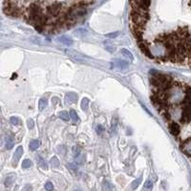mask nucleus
Listing matches in <instances>:
<instances>
[{
    "label": "nucleus",
    "mask_w": 191,
    "mask_h": 191,
    "mask_svg": "<svg viewBox=\"0 0 191 191\" xmlns=\"http://www.w3.org/2000/svg\"><path fill=\"white\" fill-rule=\"evenodd\" d=\"M150 83L152 84L154 90L170 91L174 86V79L170 76L157 73L151 76Z\"/></svg>",
    "instance_id": "1"
},
{
    "label": "nucleus",
    "mask_w": 191,
    "mask_h": 191,
    "mask_svg": "<svg viewBox=\"0 0 191 191\" xmlns=\"http://www.w3.org/2000/svg\"><path fill=\"white\" fill-rule=\"evenodd\" d=\"M148 19H149V13L147 11L132 8V11L130 13V20L132 24L138 27L144 28Z\"/></svg>",
    "instance_id": "2"
},
{
    "label": "nucleus",
    "mask_w": 191,
    "mask_h": 191,
    "mask_svg": "<svg viewBox=\"0 0 191 191\" xmlns=\"http://www.w3.org/2000/svg\"><path fill=\"white\" fill-rule=\"evenodd\" d=\"M132 8H135V9H141L147 11L148 8L150 7L151 2L150 1H132L130 2Z\"/></svg>",
    "instance_id": "3"
},
{
    "label": "nucleus",
    "mask_w": 191,
    "mask_h": 191,
    "mask_svg": "<svg viewBox=\"0 0 191 191\" xmlns=\"http://www.w3.org/2000/svg\"><path fill=\"white\" fill-rule=\"evenodd\" d=\"M130 28H131V31H132L133 35L135 36V38L137 39H138V41L142 40V36H143V28L138 27V26H136V25H134L132 23L130 24Z\"/></svg>",
    "instance_id": "4"
},
{
    "label": "nucleus",
    "mask_w": 191,
    "mask_h": 191,
    "mask_svg": "<svg viewBox=\"0 0 191 191\" xmlns=\"http://www.w3.org/2000/svg\"><path fill=\"white\" fill-rule=\"evenodd\" d=\"M138 44H139V49H141V51L144 54L145 56H148V58H154L153 55L151 54L150 48H149V46H148V44L146 43V42L143 41V40H139V41H138Z\"/></svg>",
    "instance_id": "5"
},
{
    "label": "nucleus",
    "mask_w": 191,
    "mask_h": 191,
    "mask_svg": "<svg viewBox=\"0 0 191 191\" xmlns=\"http://www.w3.org/2000/svg\"><path fill=\"white\" fill-rule=\"evenodd\" d=\"M22 154H23V147L18 146L16 148L15 152L13 154V166H16V164H18V161L20 160Z\"/></svg>",
    "instance_id": "6"
},
{
    "label": "nucleus",
    "mask_w": 191,
    "mask_h": 191,
    "mask_svg": "<svg viewBox=\"0 0 191 191\" xmlns=\"http://www.w3.org/2000/svg\"><path fill=\"white\" fill-rule=\"evenodd\" d=\"M76 101H78V95L74 92H68L65 95V103L66 104H72Z\"/></svg>",
    "instance_id": "7"
},
{
    "label": "nucleus",
    "mask_w": 191,
    "mask_h": 191,
    "mask_svg": "<svg viewBox=\"0 0 191 191\" xmlns=\"http://www.w3.org/2000/svg\"><path fill=\"white\" fill-rule=\"evenodd\" d=\"M65 53L67 54L68 56H70L71 58L72 59H74V60H76V61H78V62H81V61H83V59L81 58V56H80V54H78L76 51H74V50H65Z\"/></svg>",
    "instance_id": "8"
},
{
    "label": "nucleus",
    "mask_w": 191,
    "mask_h": 191,
    "mask_svg": "<svg viewBox=\"0 0 191 191\" xmlns=\"http://www.w3.org/2000/svg\"><path fill=\"white\" fill-rule=\"evenodd\" d=\"M169 130H170V133L172 134L174 137H178L180 135V132H181L180 125L177 123V122H174V121L169 124Z\"/></svg>",
    "instance_id": "9"
},
{
    "label": "nucleus",
    "mask_w": 191,
    "mask_h": 191,
    "mask_svg": "<svg viewBox=\"0 0 191 191\" xmlns=\"http://www.w3.org/2000/svg\"><path fill=\"white\" fill-rule=\"evenodd\" d=\"M58 41H59L60 43L66 45V46H72L74 44V41L72 40V38H70L69 36H59L58 38Z\"/></svg>",
    "instance_id": "10"
},
{
    "label": "nucleus",
    "mask_w": 191,
    "mask_h": 191,
    "mask_svg": "<svg viewBox=\"0 0 191 191\" xmlns=\"http://www.w3.org/2000/svg\"><path fill=\"white\" fill-rule=\"evenodd\" d=\"M114 62H115L116 66L118 68H121V69H127V68L129 67V64H128L127 61L121 60V59H116Z\"/></svg>",
    "instance_id": "11"
},
{
    "label": "nucleus",
    "mask_w": 191,
    "mask_h": 191,
    "mask_svg": "<svg viewBox=\"0 0 191 191\" xmlns=\"http://www.w3.org/2000/svg\"><path fill=\"white\" fill-rule=\"evenodd\" d=\"M74 35L76 36L82 38V36H85L87 35V30L84 29V28H78V29H76L75 32H74Z\"/></svg>",
    "instance_id": "12"
},
{
    "label": "nucleus",
    "mask_w": 191,
    "mask_h": 191,
    "mask_svg": "<svg viewBox=\"0 0 191 191\" xmlns=\"http://www.w3.org/2000/svg\"><path fill=\"white\" fill-rule=\"evenodd\" d=\"M15 181V175H11V176H8L6 179H5V186L6 187H10L11 185L13 184V182Z\"/></svg>",
    "instance_id": "13"
},
{
    "label": "nucleus",
    "mask_w": 191,
    "mask_h": 191,
    "mask_svg": "<svg viewBox=\"0 0 191 191\" xmlns=\"http://www.w3.org/2000/svg\"><path fill=\"white\" fill-rule=\"evenodd\" d=\"M29 146H30V149H31V150L36 151L39 146H40V141H39L38 139H33V141L30 142Z\"/></svg>",
    "instance_id": "14"
},
{
    "label": "nucleus",
    "mask_w": 191,
    "mask_h": 191,
    "mask_svg": "<svg viewBox=\"0 0 191 191\" xmlns=\"http://www.w3.org/2000/svg\"><path fill=\"white\" fill-rule=\"evenodd\" d=\"M121 54L128 59V60H130V61H133V60H134L133 55L131 54L130 51H128L127 49H121Z\"/></svg>",
    "instance_id": "15"
},
{
    "label": "nucleus",
    "mask_w": 191,
    "mask_h": 191,
    "mask_svg": "<svg viewBox=\"0 0 191 191\" xmlns=\"http://www.w3.org/2000/svg\"><path fill=\"white\" fill-rule=\"evenodd\" d=\"M47 105H48V101L45 98H42V99H39V101H38V108H39V110H40V111L43 110L45 107H47Z\"/></svg>",
    "instance_id": "16"
},
{
    "label": "nucleus",
    "mask_w": 191,
    "mask_h": 191,
    "mask_svg": "<svg viewBox=\"0 0 191 191\" xmlns=\"http://www.w3.org/2000/svg\"><path fill=\"white\" fill-rule=\"evenodd\" d=\"M58 117L61 119L65 121H68L70 119V115H69V113H68L67 111H61V112H59L58 113Z\"/></svg>",
    "instance_id": "17"
},
{
    "label": "nucleus",
    "mask_w": 191,
    "mask_h": 191,
    "mask_svg": "<svg viewBox=\"0 0 191 191\" xmlns=\"http://www.w3.org/2000/svg\"><path fill=\"white\" fill-rule=\"evenodd\" d=\"M88 106H89V99L87 98H83L81 99V103H80V107L83 111H86Z\"/></svg>",
    "instance_id": "18"
},
{
    "label": "nucleus",
    "mask_w": 191,
    "mask_h": 191,
    "mask_svg": "<svg viewBox=\"0 0 191 191\" xmlns=\"http://www.w3.org/2000/svg\"><path fill=\"white\" fill-rule=\"evenodd\" d=\"M69 115H70V118L73 119L74 122H78L79 121V118H78V114H76V112L75 110H71L69 112Z\"/></svg>",
    "instance_id": "19"
},
{
    "label": "nucleus",
    "mask_w": 191,
    "mask_h": 191,
    "mask_svg": "<svg viewBox=\"0 0 191 191\" xmlns=\"http://www.w3.org/2000/svg\"><path fill=\"white\" fill-rule=\"evenodd\" d=\"M38 164H39V165H40V167H42L45 170H47L48 169V164H46V162L44 161V159L41 158L40 156H38Z\"/></svg>",
    "instance_id": "20"
},
{
    "label": "nucleus",
    "mask_w": 191,
    "mask_h": 191,
    "mask_svg": "<svg viewBox=\"0 0 191 191\" xmlns=\"http://www.w3.org/2000/svg\"><path fill=\"white\" fill-rule=\"evenodd\" d=\"M141 180H142V177L141 176V177H139L138 179H136L135 181L132 182V184H131V187H132V189H137V188H138L139 185L141 184Z\"/></svg>",
    "instance_id": "21"
},
{
    "label": "nucleus",
    "mask_w": 191,
    "mask_h": 191,
    "mask_svg": "<svg viewBox=\"0 0 191 191\" xmlns=\"http://www.w3.org/2000/svg\"><path fill=\"white\" fill-rule=\"evenodd\" d=\"M31 41L36 44H38V45H42L44 43V41L42 40V38H40L39 36H32V38H31Z\"/></svg>",
    "instance_id": "22"
},
{
    "label": "nucleus",
    "mask_w": 191,
    "mask_h": 191,
    "mask_svg": "<svg viewBox=\"0 0 191 191\" xmlns=\"http://www.w3.org/2000/svg\"><path fill=\"white\" fill-rule=\"evenodd\" d=\"M32 165H33V162L29 159H25L23 162H22V168H24V169H27V168L31 167Z\"/></svg>",
    "instance_id": "23"
},
{
    "label": "nucleus",
    "mask_w": 191,
    "mask_h": 191,
    "mask_svg": "<svg viewBox=\"0 0 191 191\" xmlns=\"http://www.w3.org/2000/svg\"><path fill=\"white\" fill-rule=\"evenodd\" d=\"M80 151H81V149H80V147L78 146V145H75V146H73V148H72V152H73V156L75 157V158H76L79 154H80Z\"/></svg>",
    "instance_id": "24"
},
{
    "label": "nucleus",
    "mask_w": 191,
    "mask_h": 191,
    "mask_svg": "<svg viewBox=\"0 0 191 191\" xmlns=\"http://www.w3.org/2000/svg\"><path fill=\"white\" fill-rule=\"evenodd\" d=\"M50 164H51V166H53L55 168L59 166V161H58V159L56 158V157H53V158L51 159Z\"/></svg>",
    "instance_id": "25"
},
{
    "label": "nucleus",
    "mask_w": 191,
    "mask_h": 191,
    "mask_svg": "<svg viewBox=\"0 0 191 191\" xmlns=\"http://www.w3.org/2000/svg\"><path fill=\"white\" fill-rule=\"evenodd\" d=\"M152 187H153V182H151L150 180H148V181L145 182V184H144V189L150 191L151 189H152Z\"/></svg>",
    "instance_id": "26"
},
{
    "label": "nucleus",
    "mask_w": 191,
    "mask_h": 191,
    "mask_svg": "<svg viewBox=\"0 0 191 191\" xmlns=\"http://www.w3.org/2000/svg\"><path fill=\"white\" fill-rule=\"evenodd\" d=\"M103 189L104 191H112V185H111L107 181L103 182Z\"/></svg>",
    "instance_id": "27"
},
{
    "label": "nucleus",
    "mask_w": 191,
    "mask_h": 191,
    "mask_svg": "<svg viewBox=\"0 0 191 191\" xmlns=\"http://www.w3.org/2000/svg\"><path fill=\"white\" fill-rule=\"evenodd\" d=\"M45 189H46L47 191H53L54 190V184L51 182H46V184H45Z\"/></svg>",
    "instance_id": "28"
},
{
    "label": "nucleus",
    "mask_w": 191,
    "mask_h": 191,
    "mask_svg": "<svg viewBox=\"0 0 191 191\" xmlns=\"http://www.w3.org/2000/svg\"><path fill=\"white\" fill-rule=\"evenodd\" d=\"M119 35V32H115V33L106 34V35H105V36H106V38H116Z\"/></svg>",
    "instance_id": "29"
},
{
    "label": "nucleus",
    "mask_w": 191,
    "mask_h": 191,
    "mask_svg": "<svg viewBox=\"0 0 191 191\" xmlns=\"http://www.w3.org/2000/svg\"><path fill=\"white\" fill-rule=\"evenodd\" d=\"M10 121H11V123L13 125H17L19 123V119L17 117H12V118L10 119Z\"/></svg>",
    "instance_id": "30"
},
{
    "label": "nucleus",
    "mask_w": 191,
    "mask_h": 191,
    "mask_svg": "<svg viewBox=\"0 0 191 191\" xmlns=\"http://www.w3.org/2000/svg\"><path fill=\"white\" fill-rule=\"evenodd\" d=\"M104 48H105V50L108 51L109 53H114L115 52V50H116L115 46H112V45H105Z\"/></svg>",
    "instance_id": "31"
},
{
    "label": "nucleus",
    "mask_w": 191,
    "mask_h": 191,
    "mask_svg": "<svg viewBox=\"0 0 191 191\" xmlns=\"http://www.w3.org/2000/svg\"><path fill=\"white\" fill-rule=\"evenodd\" d=\"M27 126L29 129H33L34 126H35V121H34V119H29L27 121Z\"/></svg>",
    "instance_id": "32"
},
{
    "label": "nucleus",
    "mask_w": 191,
    "mask_h": 191,
    "mask_svg": "<svg viewBox=\"0 0 191 191\" xmlns=\"http://www.w3.org/2000/svg\"><path fill=\"white\" fill-rule=\"evenodd\" d=\"M6 149L10 150L13 147V141H6Z\"/></svg>",
    "instance_id": "33"
},
{
    "label": "nucleus",
    "mask_w": 191,
    "mask_h": 191,
    "mask_svg": "<svg viewBox=\"0 0 191 191\" xmlns=\"http://www.w3.org/2000/svg\"><path fill=\"white\" fill-rule=\"evenodd\" d=\"M68 167H69L71 170H74V171H76V169H78V166L74 164H68Z\"/></svg>",
    "instance_id": "34"
},
{
    "label": "nucleus",
    "mask_w": 191,
    "mask_h": 191,
    "mask_svg": "<svg viewBox=\"0 0 191 191\" xmlns=\"http://www.w3.org/2000/svg\"><path fill=\"white\" fill-rule=\"evenodd\" d=\"M22 191H33V187H32V185H30V184L25 185L24 188H23V189H22Z\"/></svg>",
    "instance_id": "35"
},
{
    "label": "nucleus",
    "mask_w": 191,
    "mask_h": 191,
    "mask_svg": "<svg viewBox=\"0 0 191 191\" xmlns=\"http://www.w3.org/2000/svg\"><path fill=\"white\" fill-rule=\"evenodd\" d=\"M187 58H188V61H189V65L191 66V52L188 54V56H187Z\"/></svg>",
    "instance_id": "36"
},
{
    "label": "nucleus",
    "mask_w": 191,
    "mask_h": 191,
    "mask_svg": "<svg viewBox=\"0 0 191 191\" xmlns=\"http://www.w3.org/2000/svg\"><path fill=\"white\" fill-rule=\"evenodd\" d=\"M101 131H102V127L101 126V125H99V126H98V133H99V134H101Z\"/></svg>",
    "instance_id": "37"
},
{
    "label": "nucleus",
    "mask_w": 191,
    "mask_h": 191,
    "mask_svg": "<svg viewBox=\"0 0 191 191\" xmlns=\"http://www.w3.org/2000/svg\"><path fill=\"white\" fill-rule=\"evenodd\" d=\"M1 144H2V138L0 137V145H1Z\"/></svg>",
    "instance_id": "38"
},
{
    "label": "nucleus",
    "mask_w": 191,
    "mask_h": 191,
    "mask_svg": "<svg viewBox=\"0 0 191 191\" xmlns=\"http://www.w3.org/2000/svg\"><path fill=\"white\" fill-rule=\"evenodd\" d=\"M74 191H82V190H80V189H76V190H74Z\"/></svg>",
    "instance_id": "39"
}]
</instances>
